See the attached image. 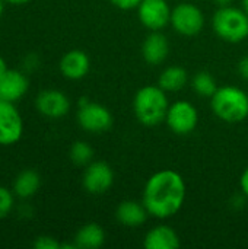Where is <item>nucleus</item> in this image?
Listing matches in <instances>:
<instances>
[{
  "mask_svg": "<svg viewBox=\"0 0 248 249\" xmlns=\"http://www.w3.org/2000/svg\"><path fill=\"white\" fill-rule=\"evenodd\" d=\"M238 71L244 80H248V55L243 57L238 63Z\"/></svg>",
  "mask_w": 248,
  "mask_h": 249,
  "instance_id": "obj_25",
  "label": "nucleus"
},
{
  "mask_svg": "<svg viewBox=\"0 0 248 249\" xmlns=\"http://www.w3.org/2000/svg\"><path fill=\"white\" fill-rule=\"evenodd\" d=\"M143 245L146 249H177L180 247V238L172 228L158 225L146 233Z\"/></svg>",
  "mask_w": 248,
  "mask_h": 249,
  "instance_id": "obj_16",
  "label": "nucleus"
},
{
  "mask_svg": "<svg viewBox=\"0 0 248 249\" xmlns=\"http://www.w3.org/2000/svg\"><path fill=\"white\" fill-rule=\"evenodd\" d=\"M240 188H241L243 194L248 198V166L244 169V172L240 178Z\"/></svg>",
  "mask_w": 248,
  "mask_h": 249,
  "instance_id": "obj_26",
  "label": "nucleus"
},
{
  "mask_svg": "<svg viewBox=\"0 0 248 249\" xmlns=\"http://www.w3.org/2000/svg\"><path fill=\"white\" fill-rule=\"evenodd\" d=\"M171 26L184 36H194L205 26V15L200 7L193 3H180L171 10Z\"/></svg>",
  "mask_w": 248,
  "mask_h": 249,
  "instance_id": "obj_5",
  "label": "nucleus"
},
{
  "mask_svg": "<svg viewBox=\"0 0 248 249\" xmlns=\"http://www.w3.org/2000/svg\"><path fill=\"white\" fill-rule=\"evenodd\" d=\"M35 107L44 117L61 118L69 112L70 101L63 92L56 89H47L38 93L35 99Z\"/></svg>",
  "mask_w": 248,
  "mask_h": 249,
  "instance_id": "obj_11",
  "label": "nucleus"
},
{
  "mask_svg": "<svg viewBox=\"0 0 248 249\" xmlns=\"http://www.w3.org/2000/svg\"><path fill=\"white\" fill-rule=\"evenodd\" d=\"M91 67V61L86 53L80 50L67 51L60 60V71L66 79L79 80L83 79Z\"/></svg>",
  "mask_w": 248,
  "mask_h": 249,
  "instance_id": "obj_14",
  "label": "nucleus"
},
{
  "mask_svg": "<svg viewBox=\"0 0 248 249\" xmlns=\"http://www.w3.org/2000/svg\"><path fill=\"white\" fill-rule=\"evenodd\" d=\"M171 7L167 0H142L137 6L140 23L152 31H162L171 20Z\"/></svg>",
  "mask_w": 248,
  "mask_h": 249,
  "instance_id": "obj_8",
  "label": "nucleus"
},
{
  "mask_svg": "<svg viewBox=\"0 0 248 249\" xmlns=\"http://www.w3.org/2000/svg\"><path fill=\"white\" fill-rule=\"evenodd\" d=\"M4 1H7V3H10V4H25V3H28L29 0H4Z\"/></svg>",
  "mask_w": 248,
  "mask_h": 249,
  "instance_id": "obj_29",
  "label": "nucleus"
},
{
  "mask_svg": "<svg viewBox=\"0 0 248 249\" xmlns=\"http://www.w3.org/2000/svg\"><path fill=\"white\" fill-rule=\"evenodd\" d=\"M115 7L121 9V10H132V9H137V6L142 3V0H110Z\"/></svg>",
  "mask_w": 248,
  "mask_h": 249,
  "instance_id": "obj_24",
  "label": "nucleus"
},
{
  "mask_svg": "<svg viewBox=\"0 0 248 249\" xmlns=\"http://www.w3.org/2000/svg\"><path fill=\"white\" fill-rule=\"evenodd\" d=\"M165 123L177 136H187L193 133L199 124L197 108L189 101H177L170 105Z\"/></svg>",
  "mask_w": 248,
  "mask_h": 249,
  "instance_id": "obj_6",
  "label": "nucleus"
},
{
  "mask_svg": "<svg viewBox=\"0 0 248 249\" xmlns=\"http://www.w3.org/2000/svg\"><path fill=\"white\" fill-rule=\"evenodd\" d=\"M3 1L4 0H0V16L3 15Z\"/></svg>",
  "mask_w": 248,
  "mask_h": 249,
  "instance_id": "obj_31",
  "label": "nucleus"
},
{
  "mask_svg": "<svg viewBox=\"0 0 248 249\" xmlns=\"http://www.w3.org/2000/svg\"><path fill=\"white\" fill-rule=\"evenodd\" d=\"M234 0H215V3L219 6V7H225V6H231Z\"/></svg>",
  "mask_w": 248,
  "mask_h": 249,
  "instance_id": "obj_27",
  "label": "nucleus"
},
{
  "mask_svg": "<svg viewBox=\"0 0 248 249\" xmlns=\"http://www.w3.org/2000/svg\"><path fill=\"white\" fill-rule=\"evenodd\" d=\"M243 9H244V12L248 15V0H243Z\"/></svg>",
  "mask_w": 248,
  "mask_h": 249,
  "instance_id": "obj_30",
  "label": "nucleus"
},
{
  "mask_svg": "<svg viewBox=\"0 0 248 249\" xmlns=\"http://www.w3.org/2000/svg\"><path fill=\"white\" fill-rule=\"evenodd\" d=\"M23 134V121L13 102L0 99V144L10 146L20 140Z\"/></svg>",
  "mask_w": 248,
  "mask_h": 249,
  "instance_id": "obj_9",
  "label": "nucleus"
},
{
  "mask_svg": "<svg viewBox=\"0 0 248 249\" xmlns=\"http://www.w3.org/2000/svg\"><path fill=\"white\" fill-rule=\"evenodd\" d=\"M29 80L19 70H9L0 77V99L16 102L28 92Z\"/></svg>",
  "mask_w": 248,
  "mask_h": 249,
  "instance_id": "obj_12",
  "label": "nucleus"
},
{
  "mask_svg": "<svg viewBox=\"0 0 248 249\" xmlns=\"http://www.w3.org/2000/svg\"><path fill=\"white\" fill-rule=\"evenodd\" d=\"M41 185L39 175L32 169H25L15 178L13 182V191L20 198H29L32 197Z\"/></svg>",
  "mask_w": 248,
  "mask_h": 249,
  "instance_id": "obj_19",
  "label": "nucleus"
},
{
  "mask_svg": "<svg viewBox=\"0 0 248 249\" xmlns=\"http://www.w3.org/2000/svg\"><path fill=\"white\" fill-rule=\"evenodd\" d=\"M187 82H189V74L183 67L170 66L159 74L158 86L162 88L165 92H180L186 88Z\"/></svg>",
  "mask_w": 248,
  "mask_h": 249,
  "instance_id": "obj_18",
  "label": "nucleus"
},
{
  "mask_svg": "<svg viewBox=\"0 0 248 249\" xmlns=\"http://www.w3.org/2000/svg\"><path fill=\"white\" fill-rule=\"evenodd\" d=\"M170 104L167 92L153 85L140 88L133 99V109L137 121L146 127H155L165 121Z\"/></svg>",
  "mask_w": 248,
  "mask_h": 249,
  "instance_id": "obj_2",
  "label": "nucleus"
},
{
  "mask_svg": "<svg viewBox=\"0 0 248 249\" xmlns=\"http://www.w3.org/2000/svg\"><path fill=\"white\" fill-rule=\"evenodd\" d=\"M35 249H60L61 244H58L54 238L51 236H39L34 242Z\"/></svg>",
  "mask_w": 248,
  "mask_h": 249,
  "instance_id": "obj_23",
  "label": "nucleus"
},
{
  "mask_svg": "<svg viewBox=\"0 0 248 249\" xmlns=\"http://www.w3.org/2000/svg\"><path fill=\"white\" fill-rule=\"evenodd\" d=\"M191 88L199 96L212 98V95L218 89V85H216L215 77L209 71H199L194 74L191 80Z\"/></svg>",
  "mask_w": 248,
  "mask_h": 249,
  "instance_id": "obj_20",
  "label": "nucleus"
},
{
  "mask_svg": "<svg viewBox=\"0 0 248 249\" xmlns=\"http://www.w3.org/2000/svg\"><path fill=\"white\" fill-rule=\"evenodd\" d=\"M7 71V66H6V61L0 57V77Z\"/></svg>",
  "mask_w": 248,
  "mask_h": 249,
  "instance_id": "obj_28",
  "label": "nucleus"
},
{
  "mask_svg": "<svg viewBox=\"0 0 248 249\" xmlns=\"http://www.w3.org/2000/svg\"><path fill=\"white\" fill-rule=\"evenodd\" d=\"M13 209V196L12 193L4 188L0 187V220L4 219Z\"/></svg>",
  "mask_w": 248,
  "mask_h": 249,
  "instance_id": "obj_22",
  "label": "nucleus"
},
{
  "mask_svg": "<svg viewBox=\"0 0 248 249\" xmlns=\"http://www.w3.org/2000/svg\"><path fill=\"white\" fill-rule=\"evenodd\" d=\"M186 196L187 187L184 178L174 169H162L146 181L142 203L149 216L165 220L181 210Z\"/></svg>",
  "mask_w": 248,
  "mask_h": 249,
  "instance_id": "obj_1",
  "label": "nucleus"
},
{
  "mask_svg": "<svg viewBox=\"0 0 248 249\" xmlns=\"http://www.w3.org/2000/svg\"><path fill=\"white\" fill-rule=\"evenodd\" d=\"M77 123L85 131L99 134L110 130L113 125V115L107 107L96 102H86L79 107Z\"/></svg>",
  "mask_w": 248,
  "mask_h": 249,
  "instance_id": "obj_7",
  "label": "nucleus"
},
{
  "mask_svg": "<svg viewBox=\"0 0 248 249\" xmlns=\"http://www.w3.org/2000/svg\"><path fill=\"white\" fill-rule=\"evenodd\" d=\"M215 34L231 44L243 42L248 38V15L244 9L234 6L219 7L212 19Z\"/></svg>",
  "mask_w": 248,
  "mask_h": 249,
  "instance_id": "obj_4",
  "label": "nucleus"
},
{
  "mask_svg": "<svg viewBox=\"0 0 248 249\" xmlns=\"http://www.w3.org/2000/svg\"><path fill=\"white\" fill-rule=\"evenodd\" d=\"M149 213L145 207L143 203L134 201V200H126L121 201L115 210V217L117 220L127 228H137L142 226L146 219H148Z\"/></svg>",
  "mask_w": 248,
  "mask_h": 249,
  "instance_id": "obj_15",
  "label": "nucleus"
},
{
  "mask_svg": "<svg viewBox=\"0 0 248 249\" xmlns=\"http://www.w3.org/2000/svg\"><path fill=\"white\" fill-rule=\"evenodd\" d=\"M170 54V42L161 31H152L142 45L143 60L151 66H159Z\"/></svg>",
  "mask_w": 248,
  "mask_h": 249,
  "instance_id": "obj_13",
  "label": "nucleus"
},
{
  "mask_svg": "<svg viewBox=\"0 0 248 249\" xmlns=\"http://www.w3.org/2000/svg\"><path fill=\"white\" fill-rule=\"evenodd\" d=\"M210 107L219 120L228 124H238L248 117V95L237 86L227 85L218 88L212 95Z\"/></svg>",
  "mask_w": 248,
  "mask_h": 249,
  "instance_id": "obj_3",
  "label": "nucleus"
},
{
  "mask_svg": "<svg viewBox=\"0 0 248 249\" xmlns=\"http://www.w3.org/2000/svg\"><path fill=\"white\" fill-rule=\"evenodd\" d=\"M83 188L94 196L107 193L114 182V172L111 166L102 160L91 162L83 172Z\"/></svg>",
  "mask_w": 248,
  "mask_h": 249,
  "instance_id": "obj_10",
  "label": "nucleus"
},
{
  "mask_svg": "<svg viewBox=\"0 0 248 249\" xmlns=\"http://www.w3.org/2000/svg\"><path fill=\"white\" fill-rule=\"evenodd\" d=\"M94 149L86 142H76L70 149V159L77 166H86L92 162Z\"/></svg>",
  "mask_w": 248,
  "mask_h": 249,
  "instance_id": "obj_21",
  "label": "nucleus"
},
{
  "mask_svg": "<svg viewBox=\"0 0 248 249\" xmlns=\"http://www.w3.org/2000/svg\"><path fill=\"white\" fill-rule=\"evenodd\" d=\"M104 242H105V232L98 223H88L82 226L75 236L76 247L82 249L101 248Z\"/></svg>",
  "mask_w": 248,
  "mask_h": 249,
  "instance_id": "obj_17",
  "label": "nucleus"
}]
</instances>
